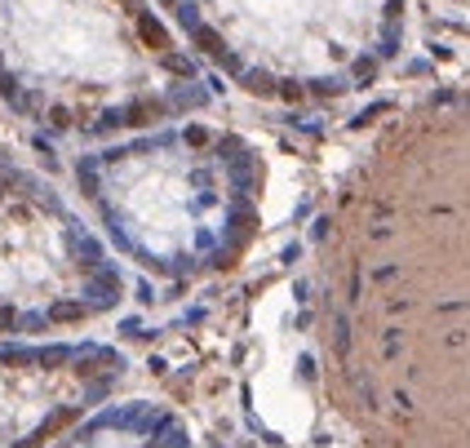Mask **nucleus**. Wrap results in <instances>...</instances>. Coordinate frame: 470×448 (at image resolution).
<instances>
[{
	"mask_svg": "<svg viewBox=\"0 0 470 448\" xmlns=\"http://www.w3.org/2000/svg\"><path fill=\"white\" fill-rule=\"evenodd\" d=\"M76 195L125 267L195 285L244 258L262 213V164L240 134L169 120L89 151L76 164Z\"/></svg>",
	"mask_w": 470,
	"mask_h": 448,
	"instance_id": "obj_1",
	"label": "nucleus"
},
{
	"mask_svg": "<svg viewBox=\"0 0 470 448\" xmlns=\"http://www.w3.org/2000/svg\"><path fill=\"white\" fill-rule=\"evenodd\" d=\"M125 262L62 191L0 164V328H49L125 302Z\"/></svg>",
	"mask_w": 470,
	"mask_h": 448,
	"instance_id": "obj_2",
	"label": "nucleus"
}]
</instances>
